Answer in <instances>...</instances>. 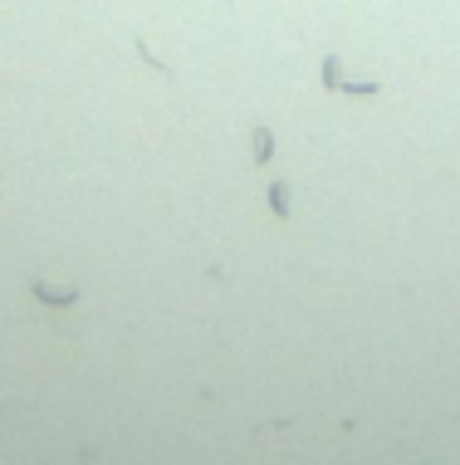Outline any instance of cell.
<instances>
[{
	"label": "cell",
	"instance_id": "1",
	"mask_svg": "<svg viewBox=\"0 0 460 465\" xmlns=\"http://www.w3.org/2000/svg\"><path fill=\"white\" fill-rule=\"evenodd\" d=\"M324 88H334V94H357V98H377V94H382V84H377V79L353 84V79L338 74V54H328V59H324Z\"/></svg>",
	"mask_w": 460,
	"mask_h": 465
},
{
	"label": "cell",
	"instance_id": "2",
	"mask_svg": "<svg viewBox=\"0 0 460 465\" xmlns=\"http://www.w3.org/2000/svg\"><path fill=\"white\" fill-rule=\"evenodd\" d=\"M250 142H255V167H264V162L274 157V133L255 123V127H250Z\"/></svg>",
	"mask_w": 460,
	"mask_h": 465
},
{
	"label": "cell",
	"instance_id": "3",
	"mask_svg": "<svg viewBox=\"0 0 460 465\" xmlns=\"http://www.w3.org/2000/svg\"><path fill=\"white\" fill-rule=\"evenodd\" d=\"M270 202L274 216H289V181H270Z\"/></svg>",
	"mask_w": 460,
	"mask_h": 465
}]
</instances>
